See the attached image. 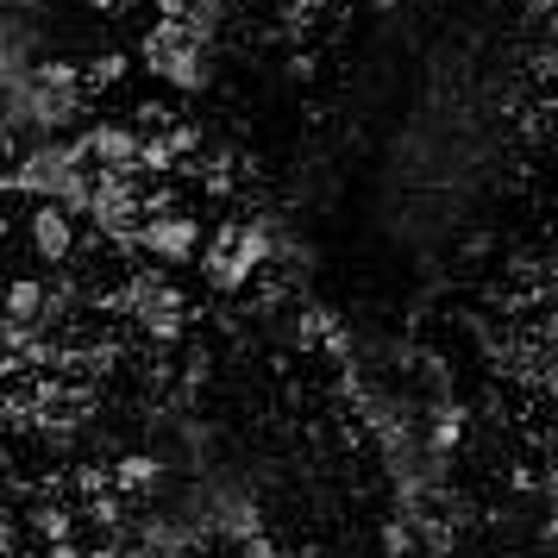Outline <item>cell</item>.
Wrapping results in <instances>:
<instances>
[{"label":"cell","mask_w":558,"mask_h":558,"mask_svg":"<svg viewBox=\"0 0 558 558\" xmlns=\"http://www.w3.org/2000/svg\"><path fill=\"white\" fill-rule=\"evenodd\" d=\"M32 245L45 257H63L70 252V220H63V202H45L32 214Z\"/></svg>","instance_id":"1"}]
</instances>
